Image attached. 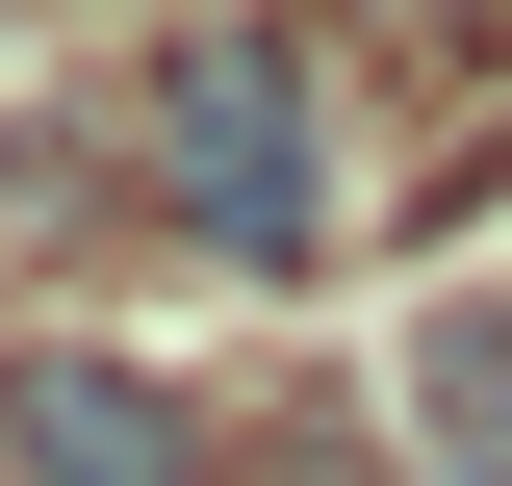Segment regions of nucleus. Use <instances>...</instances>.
Wrapping results in <instances>:
<instances>
[{
  "mask_svg": "<svg viewBox=\"0 0 512 486\" xmlns=\"http://www.w3.org/2000/svg\"><path fill=\"white\" fill-rule=\"evenodd\" d=\"M128 205L205 231L231 282H308L333 256V52L308 26H180L128 77Z\"/></svg>",
  "mask_w": 512,
  "mask_h": 486,
  "instance_id": "nucleus-1",
  "label": "nucleus"
},
{
  "mask_svg": "<svg viewBox=\"0 0 512 486\" xmlns=\"http://www.w3.org/2000/svg\"><path fill=\"white\" fill-rule=\"evenodd\" d=\"M436 486H512V307H436Z\"/></svg>",
  "mask_w": 512,
  "mask_h": 486,
  "instance_id": "nucleus-3",
  "label": "nucleus"
},
{
  "mask_svg": "<svg viewBox=\"0 0 512 486\" xmlns=\"http://www.w3.org/2000/svg\"><path fill=\"white\" fill-rule=\"evenodd\" d=\"M0 486H205V410L103 333H26L0 359Z\"/></svg>",
  "mask_w": 512,
  "mask_h": 486,
  "instance_id": "nucleus-2",
  "label": "nucleus"
}]
</instances>
